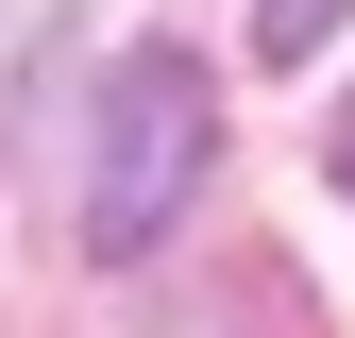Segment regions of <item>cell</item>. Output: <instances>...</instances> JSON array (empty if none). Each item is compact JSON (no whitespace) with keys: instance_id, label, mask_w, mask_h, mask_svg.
Masks as SVG:
<instances>
[{"instance_id":"obj_3","label":"cell","mask_w":355,"mask_h":338,"mask_svg":"<svg viewBox=\"0 0 355 338\" xmlns=\"http://www.w3.org/2000/svg\"><path fill=\"white\" fill-rule=\"evenodd\" d=\"M338 186H355V102H338Z\"/></svg>"},{"instance_id":"obj_2","label":"cell","mask_w":355,"mask_h":338,"mask_svg":"<svg viewBox=\"0 0 355 338\" xmlns=\"http://www.w3.org/2000/svg\"><path fill=\"white\" fill-rule=\"evenodd\" d=\"M338 17H355V0H254V51H271V68H304Z\"/></svg>"},{"instance_id":"obj_1","label":"cell","mask_w":355,"mask_h":338,"mask_svg":"<svg viewBox=\"0 0 355 338\" xmlns=\"http://www.w3.org/2000/svg\"><path fill=\"white\" fill-rule=\"evenodd\" d=\"M203 152H220V84L203 51H119L102 68V118H85V237L102 254H153L169 220H187V186H203Z\"/></svg>"}]
</instances>
